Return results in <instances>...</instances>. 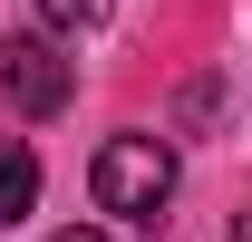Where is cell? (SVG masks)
<instances>
[{"label": "cell", "instance_id": "cell-1", "mask_svg": "<svg viewBox=\"0 0 252 242\" xmlns=\"http://www.w3.org/2000/svg\"><path fill=\"white\" fill-rule=\"evenodd\" d=\"M88 194H97V213L156 233L165 204H175V146H165V136H107L97 165H88Z\"/></svg>", "mask_w": 252, "mask_h": 242}, {"label": "cell", "instance_id": "cell-5", "mask_svg": "<svg viewBox=\"0 0 252 242\" xmlns=\"http://www.w3.org/2000/svg\"><path fill=\"white\" fill-rule=\"evenodd\" d=\"M49 242H107V233H88V223H68V233H49Z\"/></svg>", "mask_w": 252, "mask_h": 242}, {"label": "cell", "instance_id": "cell-4", "mask_svg": "<svg viewBox=\"0 0 252 242\" xmlns=\"http://www.w3.org/2000/svg\"><path fill=\"white\" fill-rule=\"evenodd\" d=\"M107 10H117V0H39V20H49V30H59V39H78V30H97Z\"/></svg>", "mask_w": 252, "mask_h": 242}, {"label": "cell", "instance_id": "cell-3", "mask_svg": "<svg viewBox=\"0 0 252 242\" xmlns=\"http://www.w3.org/2000/svg\"><path fill=\"white\" fill-rule=\"evenodd\" d=\"M30 204H39V155L20 146V136H0V233H10Z\"/></svg>", "mask_w": 252, "mask_h": 242}, {"label": "cell", "instance_id": "cell-6", "mask_svg": "<svg viewBox=\"0 0 252 242\" xmlns=\"http://www.w3.org/2000/svg\"><path fill=\"white\" fill-rule=\"evenodd\" d=\"M233 242H252V213H233Z\"/></svg>", "mask_w": 252, "mask_h": 242}, {"label": "cell", "instance_id": "cell-2", "mask_svg": "<svg viewBox=\"0 0 252 242\" xmlns=\"http://www.w3.org/2000/svg\"><path fill=\"white\" fill-rule=\"evenodd\" d=\"M0 88H10L20 117H59L68 97H78V68H68L39 30H20V39H0Z\"/></svg>", "mask_w": 252, "mask_h": 242}]
</instances>
